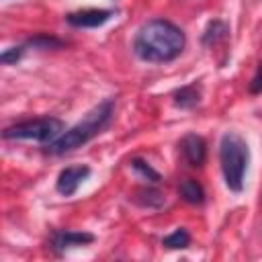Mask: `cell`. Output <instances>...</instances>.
I'll use <instances>...</instances> for the list:
<instances>
[{"label":"cell","mask_w":262,"mask_h":262,"mask_svg":"<svg viewBox=\"0 0 262 262\" xmlns=\"http://www.w3.org/2000/svg\"><path fill=\"white\" fill-rule=\"evenodd\" d=\"M186 45L180 27L166 18L147 20L133 39V53L147 63H166L176 59Z\"/></svg>","instance_id":"obj_1"},{"label":"cell","mask_w":262,"mask_h":262,"mask_svg":"<svg viewBox=\"0 0 262 262\" xmlns=\"http://www.w3.org/2000/svg\"><path fill=\"white\" fill-rule=\"evenodd\" d=\"M113 113H115V98H106V100L98 102L92 111L86 113V117L80 123H76L74 127L63 131L55 141H51L49 151L59 156V154H68V151H74V149L82 147L84 143L94 139L111 123Z\"/></svg>","instance_id":"obj_2"},{"label":"cell","mask_w":262,"mask_h":262,"mask_svg":"<svg viewBox=\"0 0 262 262\" xmlns=\"http://www.w3.org/2000/svg\"><path fill=\"white\" fill-rule=\"evenodd\" d=\"M219 162H221V172L227 188L233 192H242L248 162H250V147L246 139L235 131L223 133L219 143Z\"/></svg>","instance_id":"obj_3"},{"label":"cell","mask_w":262,"mask_h":262,"mask_svg":"<svg viewBox=\"0 0 262 262\" xmlns=\"http://www.w3.org/2000/svg\"><path fill=\"white\" fill-rule=\"evenodd\" d=\"M63 133V123L55 117H41L16 123L4 129V139H27L39 143H51Z\"/></svg>","instance_id":"obj_4"},{"label":"cell","mask_w":262,"mask_h":262,"mask_svg":"<svg viewBox=\"0 0 262 262\" xmlns=\"http://www.w3.org/2000/svg\"><path fill=\"white\" fill-rule=\"evenodd\" d=\"M111 16H113V10L108 8H84V10L70 12L66 20L78 29H96V27H102Z\"/></svg>","instance_id":"obj_5"},{"label":"cell","mask_w":262,"mask_h":262,"mask_svg":"<svg viewBox=\"0 0 262 262\" xmlns=\"http://www.w3.org/2000/svg\"><path fill=\"white\" fill-rule=\"evenodd\" d=\"M88 176H90V168L88 166H70V168H63L59 172V176H57L55 188H57L59 194L72 196Z\"/></svg>","instance_id":"obj_6"},{"label":"cell","mask_w":262,"mask_h":262,"mask_svg":"<svg viewBox=\"0 0 262 262\" xmlns=\"http://www.w3.org/2000/svg\"><path fill=\"white\" fill-rule=\"evenodd\" d=\"M180 149H182V156L184 160L190 164V166H203L205 158H207V143L201 135L196 133H186L182 139H180Z\"/></svg>","instance_id":"obj_7"},{"label":"cell","mask_w":262,"mask_h":262,"mask_svg":"<svg viewBox=\"0 0 262 262\" xmlns=\"http://www.w3.org/2000/svg\"><path fill=\"white\" fill-rule=\"evenodd\" d=\"M90 242H94V235L92 233H84V231H57L51 237V248L55 252H66L70 248L86 246Z\"/></svg>","instance_id":"obj_8"},{"label":"cell","mask_w":262,"mask_h":262,"mask_svg":"<svg viewBox=\"0 0 262 262\" xmlns=\"http://www.w3.org/2000/svg\"><path fill=\"white\" fill-rule=\"evenodd\" d=\"M199 100H201V88L196 84L182 86L174 92V104L180 108H192L199 104Z\"/></svg>","instance_id":"obj_9"},{"label":"cell","mask_w":262,"mask_h":262,"mask_svg":"<svg viewBox=\"0 0 262 262\" xmlns=\"http://www.w3.org/2000/svg\"><path fill=\"white\" fill-rule=\"evenodd\" d=\"M178 192H180V196H182L186 203H190V205H201V203L205 201V190H203V186H201L194 178H184V180L178 184Z\"/></svg>","instance_id":"obj_10"},{"label":"cell","mask_w":262,"mask_h":262,"mask_svg":"<svg viewBox=\"0 0 262 262\" xmlns=\"http://www.w3.org/2000/svg\"><path fill=\"white\" fill-rule=\"evenodd\" d=\"M135 203H139L141 207H147V209H158L164 205V194L158 190V188H139L133 196Z\"/></svg>","instance_id":"obj_11"},{"label":"cell","mask_w":262,"mask_h":262,"mask_svg":"<svg viewBox=\"0 0 262 262\" xmlns=\"http://www.w3.org/2000/svg\"><path fill=\"white\" fill-rule=\"evenodd\" d=\"M229 33V27L223 23V20H213L209 23L207 31L203 33V43L205 45H217L219 41H223Z\"/></svg>","instance_id":"obj_12"},{"label":"cell","mask_w":262,"mask_h":262,"mask_svg":"<svg viewBox=\"0 0 262 262\" xmlns=\"http://www.w3.org/2000/svg\"><path fill=\"white\" fill-rule=\"evenodd\" d=\"M188 244H190V233H188L184 227L174 229L170 235H166V237L162 239V246H166V248H170V250H182V248H186Z\"/></svg>","instance_id":"obj_13"},{"label":"cell","mask_w":262,"mask_h":262,"mask_svg":"<svg viewBox=\"0 0 262 262\" xmlns=\"http://www.w3.org/2000/svg\"><path fill=\"white\" fill-rule=\"evenodd\" d=\"M61 45H63V41H59L53 35H45V33L31 37L27 41V47H37V49H53V47H61Z\"/></svg>","instance_id":"obj_14"},{"label":"cell","mask_w":262,"mask_h":262,"mask_svg":"<svg viewBox=\"0 0 262 262\" xmlns=\"http://www.w3.org/2000/svg\"><path fill=\"white\" fill-rule=\"evenodd\" d=\"M131 166H133V170H135L141 178H145L147 182H160V180H162L160 172H156L147 162H143V160H139V158L131 160Z\"/></svg>","instance_id":"obj_15"},{"label":"cell","mask_w":262,"mask_h":262,"mask_svg":"<svg viewBox=\"0 0 262 262\" xmlns=\"http://www.w3.org/2000/svg\"><path fill=\"white\" fill-rule=\"evenodd\" d=\"M25 47L27 45H20V47H10V49H4L2 51V55H0V61L2 63H16L20 57H23V53H25Z\"/></svg>","instance_id":"obj_16"},{"label":"cell","mask_w":262,"mask_h":262,"mask_svg":"<svg viewBox=\"0 0 262 262\" xmlns=\"http://www.w3.org/2000/svg\"><path fill=\"white\" fill-rule=\"evenodd\" d=\"M250 92L252 94H262V61H260V66H258V70H256V74L250 82Z\"/></svg>","instance_id":"obj_17"}]
</instances>
